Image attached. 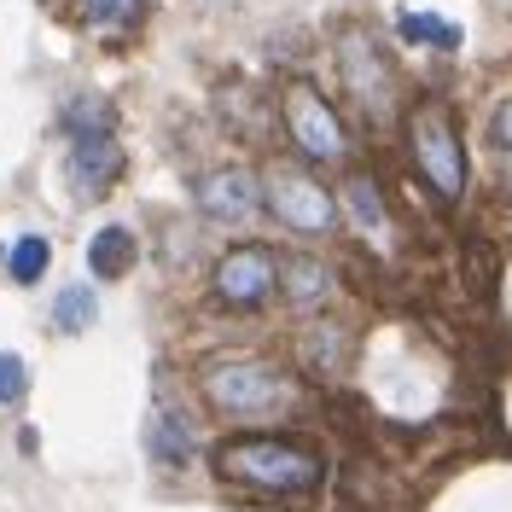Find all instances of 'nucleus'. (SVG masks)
<instances>
[{
	"label": "nucleus",
	"instance_id": "0eeeda50",
	"mask_svg": "<svg viewBox=\"0 0 512 512\" xmlns=\"http://www.w3.org/2000/svg\"><path fill=\"white\" fill-rule=\"evenodd\" d=\"M268 210L291 227V233H326V227L338 222V204H332V192L320 187L315 175H303V169H274L268 175Z\"/></svg>",
	"mask_w": 512,
	"mask_h": 512
},
{
	"label": "nucleus",
	"instance_id": "dca6fc26",
	"mask_svg": "<svg viewBox=\"0 0 512 512\" xmlns=\"http://www.w3.org/2000/svg\"><path fill=\"white\" fill-rule=\"evenodd\" d=\"M146 6L152 0H70V12L82 24H134V18H146Z\"/></svg>",
	"mask_w": 512,
	"mask_h": 512
},
{
	"label": "nucleus",
	"instance_id": "f3484780",
	"mask_svg": "<svg viewBox=\"0 0 512 512\" xmlns=\"http://www.w3.org/2000/svg\"><path fill=\"white\" fill-rule=\"evenodd\" d=\"M53 320H59V332H88V326L99 320V297L88 286L59 291V309H53Z\"/></svg>",
	"mask_w": 512,
	"mask_h": 512
},
{
	"label": "nucleus",
	"instance_id": "6ab92c4d",
	"mask_svg": "<svg viewBox=\"0 0 512 512\" xmlns=\"http://www.w3.org/2000/svg\"><path fill=\"white\" fill-rule=\"evenodd\" d=\"M350 210L361 216V227H384V204H379V181L373 175H350Z\"/></svg>",
	"mask_w": 512,
	"mask_h": 512
},
{
	"label": "nucleus",
	"instance_id": "4be33fe9",
	"mask_svg": "<svg viewBox=\"0 0 512 512\" xmlns=\"http://www.w3.org/2000/svg\"><path fill=\"white\" fill-rule=\"evenodd\" d=\"M489 146H495V169L512 175V99H501L495 117H489Z\"/></svg>",
	"mask_w": 512,
	"mask_h": 512
},
{
	"label": "nucleus",
	"instance_id": "9b49d317",
	"mask_svg": "<svg viewBox=\"0 0 512 512\" xmlns=\"http://www.w3.org/2000/svg\"><path fill=\"white\" fill-rule=\"evenodd\" d=\"M134 256H140V245H134L128 227H99L94 245H88V268H94V280H123L134 268Z\"/></svg>",
	"mask_w": 512,
	"mask_h": 512
},
{
	"label": "nucleus",
	"instance_id": "f03ea898",
	"mask_svg": "<svg viewBox=\"0 0 512 512\" xmlns=\"http://www.w3.org/2000/svg\"><path fill=\"white\" fill-rule=\"evenodd\" d=\"M198 390L227 419H268V414H286L291 408L286 373L256 361V355H210L198 367Z\"/></svg>",
	"mask_w": 512,
	"mask_h": 512
},
{
	"label": "nucleus",
	"instance_id": "ddd939ff",
	"mask_svg": "<svg viewBox=\"0 0 512 512\" xmlns=\"http://www.w3.org/2000/svg\"><path fill=\"white\" fill-rule=\"evenodd\" d=\"M396 35H402L408 47L460 53V30H454V24H443V18H431V12H402V18H396Z\"/></svg>",
	"mask_w": 512,
	"mask_h": 512
},
{
	"label": "nucleus",
	"instance_id": "20e7f679",
	"mask_svg": "<svg viewBox=\"0 0 512 512\" xmlns=\"http://www.w3.org/2000/svg\"><path fill=\"white\" fill-rule=\"evenodd\" d=\"M338 70H344V88L355 99V117L367 123H390L396 105H402V82H396V64L379 53V41L367 30H344L338 41Z\"/></svg>",
	"mask_w": 512,
	"mask_h": 512
},
{
	"label": "nucleus",
	"instance_id": "2eb2a0df",
	"mask_svg": "<svg viewBox=\"0 0 512 512\" xmlns=\"http://www.w3.org/2000/svg\"><path fill=\"white\" fill-rule=\"evenodd\" d=\"M47 268H53V245H47L41 233H24V239L12 245V280H18V286H35Z\"/></svg>",
	"mask_w": 512,
	"mask_h": 512
},
{
	"label": "nucleus",
	"instance_id": "6e6552de",
	"mask_svg": "<svg viewBox=\"0 0 512 512\" xmlns=\"http://www.w3.org/2000/svg\"><path fill=\"white\" fill-rule=\"evenodd\" d=\"M256 204H262V181L251 169H210V175H198V210L210 222H245V216H256Z\"/></svg>",
	"mask_w": 512,
	"mask_h": 512
},
{
	"label": "nucleus",
	"instance_id": "f8f14e48",
	"mask_svg": "<svg viewBox=\"0 0 512 512\" xmlns=\"http://www.w3.org/2000/svg\"><path fill=\"white\" fill-rule=\"evenodd\" d=\"M146 448L158 454L163 466H187V460H192V425L181 414L158 408V414H152V425H146Z\"/></svg>",
	"mask_w": 512,
	"mask_h": 512
},
{
	"label": "nucleus",
	"instance_id": "9d476101",
	"mask_svg": "<svg viewBox=\"0 0 512 512\" xmlns=\"http://www.w3.org/2000/svg\"><path fill=\"white\" fill-rule=\"evenodd\" d=\"M280 291H286L297 309H320L326 291H332V274H326V262H315L309 251H297L280 262Z\"/></svg>",
	"mask_w": 512,
	"mask_h": 512
},
{
	"label": "nucleus",
	"instance_id": "39448f33",
	"mask_svg": "<svg viewBox=\"0 0 512 512\" xmlns=\"http://www.w3.org/2000/svg\"><path fill=\"white\" fill-rule=\"evenodd\" d=\"M280 111H286L291 146H297L309 163H338L344 158V123H338V111L320 99L315 82H291Z\"/></svg>",
	"mask_w": 512,
	"mask_h": 512
},
{
	"label": "nucleus",
	"instance_id": "1a4fd4ad",
	"mask_svg": "<svg viewBox=\"0 0 512 512\" xmlns=\"http://www.w3.org/2000/svg\"><path fill=\"white\" fill-rule=\"evenodd\" d=\"M117 175H123V146H117V134H82V140L70 146V181H76L82 198H99Z\"/></svg>",
	"mask_w": 512,
	"mask_h": 512
},
{
	"label": "nucleus",
	"instance_id": "f257e3e1",
	"mask_svg": "<svg viewBox=\"0 0 512 512\" xmlns=\"http://www.w3.org/2000/svg\"><path fill=\"white\" fill-rule=\"evenodd\" d=\"M216 478L256 489V495H315L320 478H326V460L309 443L251 431V437H222L216 443Z\"/></svg>",
	"mask_w": 512,
	"mask_h": 512
},
{
	"label": "nucleus",
	"instance_id": "423d86ee",
	"mask_svg": "<svg viewBox=\"0 0 512 512\" xmlns=\"http://www.w3.org/2000/svg\"><path fill=\"white\" fill-rule=\"evenodd\" d=\"M210 291L222 297L227 309H262L280 291V262L262 251V245H233L210 268Z\"/></svg>",
	"mask_w": 512,
	"mask_h": 512
},
{
	"label": "nucleus",
	"instance_id": "412c9836",
	"mask_svg": "<svg viewBox=\"0 0 512 512\" xmlns=\"http://www.w3.org/2000/svg\"><path fill=\"white\" fill-rule=\"evenodd\" d=\"M24 390H30V367H24V355L0 350V402H6V408H18V402H24Z\"/></svg>",
	"mask_w": 512,
	"mask_h": 512
},
{
	"label": "nucleus",
	"instance_id": "7ed1b4c3",
	"mask_svg": "<svg viewBox=\"0 0 512 512\" xmlns=\"http://www.w3.org/2000/svg\"><path fill=\"white\" fill-rule=\"evenodd\" d=\"M408 146H414L419 175L437 187V198H460L466 192V152H460V123H454V105L443 94L414 99L408 111Z\"/></svg>",
	"mask_w": 512,
	"mask_h": 512
},
{
	"label": "nucleus",
	"instance_id": "4468645a",
	"mask_svg": "<svg viewBox=\"0 0 512 512\" xmlns=\"http://www.w3.org/2000/svg\"><path fill=\"white\" fill-rule=\"evenodd\" d=\"M64 128H70V140H82V134H117V111L105 99H70Z\"/></svg>",
	"mask_w": 512,
	"mask_h": 512
},
{
	"label": "nucleus",
	"instance_id": "aec40b11",
	"mask_svg": "<svg viewBox=\"0 0 512 512\" xmlns=\"http://www.w3.org/2000/svg\"><path fill=\"white\" fill-rule=\"evenodd\" d=\"M303 350H309V361H315L320 373H332V367L344 361L350 344H344V332H338V326H320V332H309V344H303Z\"/></svg>",
	"mask_w": 512,
	"mask_h": 512
},
{
	"label": "nucleus",
	"instance_id": "a211bd4d",
	"mask_svg": "<svg viewBox=\"0 0 512 512\" xmlns=\"http://www.w3.org/2000/svg\"><path fill=\"white\" fill-rule=\"evenodd\" d=\"M460 262H466V286L478 291V297H495V280H501V262L489 256V245H483V239H466V251H460Z\"/></svg>",
	"mask_w": 512,
	"mask_h": 512
}]
</instances>
